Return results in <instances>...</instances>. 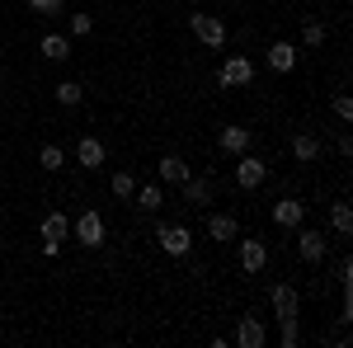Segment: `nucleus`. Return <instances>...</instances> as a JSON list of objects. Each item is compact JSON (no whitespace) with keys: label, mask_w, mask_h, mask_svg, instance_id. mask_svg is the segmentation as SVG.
Masks as SVG:
<instances>
[{"label":"nucleus","mask_w":353,"mask_h":348,"mask_svg":"<svg viewBox=\"0 0 353 348\" xmlns=\"http://www.w3.org/2000/svg\"><path fill=\"white\" fill-rule=\"evenodd\" d=\"M269 66L278 71V76H288V71L297 66V48H292V43H273L269 48Z\"/></svg>","instance_id":"dca6fc26"},{"label":"nucleus","mask_w":353,"mask_h":348,"mask_svg":"<svg viewBox=\"0 0 353 348\" xmlns=\"http://www.w3.org/2000/svg\"><path fill=\"white\" fill-rule=\"evenodd\" d=\"M250 141H254V127H221L217 132V146L226 151V156H245Z\"/></svg>","instance_id":"6e6552de"},{"label":"nucleus","mask_w":353,"mask_h":348,"mask_svg":"<svg viewBox=\"0 0 353 348\" xmlns=\"http://www.w3.org/2000/svg\"><path fill=\"white\" fill-rule=\"evenodd\" d=\"M273 221H278V226H288V231H297L301 221H306V203H297V198L273 203Z\"/></svg>","instance_id":"1a4fd4ad"},{"label":"nucleus","mask_w":353,"mask_h":348,"mask_svg":"<svg viewBox=\"0 0 353 348\" xmlns=\"http://www.w3.org/2000/svg\"><path fill=\"white\" fill-rule=\"evenodd\" d=\"M264 179H269V165L259 161V156H250V151H245L241 161H236V184H241V188H259Z\"/></svg>","instance_id":"0eeeda50"},{"label":"nucleus","mask_w":353,"mask_h":348,"mask_svg":"<svg viewBox=\"0 0 353 348\" xmlns=\"http://www.w3.org/2000/svg\"><path fill=\"white\" fill-rule=\"evenodd\" d=\"M254 81V61L250 57H226L221 61V71H217V85L221 90H241V85Z\"/></svg>","instance_id":"f03ea898"},{"label":"nucleus","mask_w":353,"mask_h":348,"mask_svg":"<svg viewBox=\"0 0 353 348\" xmlns=\"http://www.w3.org/2000/svg\"><path fill=\"white\" fill-rule=\"evenodd\" d=\"M264 264H269V245L254 240V236H250V240H241V268H245V273H259Z\"/></svg>","instance_id":"9b49d317"},{"label":"nucleus","mask_w":353,"mask_h":348,"mask_svg":"<svg viewBox=\"0 0 353 348\" xmlns=\"http://www.w3.org/2000/svg\"><path fill=\"white\" fill-rule=\"evenodd\" d=\"M292 156H297L301 165H311L316 156H321V141H316L311 132H297V136H292Z\"/></svg>","instance_id":"a211bd4d"},{"label":"nucleus","mask_w":353,"mask_h":348,"mask_svg":"<svg viewBox=\"0 0 353 348\" xmlns=\"http://www.w3.org/2000/svg\"><path fill=\"white\" fill-rule=\"evenodd\" d=\"M269 301H273V311H278V325H283V320H297L301 296H297V287H292V283H273Z\"/></svg>","instance_id":"20e7f679"},{"label":"nucleus","mask_w":353,"mask_h":348,"mask_svg":"<svg viewBox=\"0 0 353 348\" xmlns=\"http://www.w3.org/2000/svg\"><path fill=\"white\" fill-rule=\"evenodd\" d=\"M66 236H71L66 212H48V216H43V240H66Z\"/></svg>","instance_id":"f3484780"},{"label":"nucleus","mask_w":353,"mask_h":348,"mask_svg":"<svg viewBox=\"0 0 353 348\" xmlns=\"http://www.w3.org/2000/svg\"><path fill=\"white\" fill-rule=\"evenodd\" d=\"M236 344H241V348H264V344H269V334H264V325L254 320V316H245L241 329H236Z\"/></svg>","instance_id":"2eb2a0df"},{"label":"nucleus","mask_w":353,"mask_h":348,"mask_svg":"<svg viewBox=\"0 0 353 348\" xmlns=\"http://www.w3.org/2000/svg\"><path fill=\"white\" fill-rule=\"evenodd\" d=\"M179 188H184V203H189V207H203V203L212 198V174H189Z\"/></svg>","instance_id":"9d476101"},{"label":"nucleus","mask_w":353,"mask_h":348,"mask_svg":"<svg viewBox=\"0 0 353 348\" xmlns=\"http://www.w3.org/2000/svg\"><path fill=\"white\" fill-rule=\"evenodd\" d=\"M132 198H137V207H141V212H161L165 188H161V184H146V188H137Z\"/></svg>","instance_id":"412c9836"},{"label":"nucleus","mask_w":353,"mask_h":348,"mask_svg":"<svg viewBox=\"0 0 353 348\" xmlns=\"http://www.w3.org/2000/svg\"><path fill=\"white\" fill-rule=\"evenodd\" d=\"M156 240H161L165 254H174V259H184L193 249V236H189V226H156Z\"/></svg>","instance_id":"39448f33"},{"label":"nucleus","mask_w":353,"mask_h":348,"mask_svg":"<svg viewBox=\"0 0 353 348\" xmlns=\"http://www.w3.org/2000/svg\"><path fill=\"white\" fill-rule=\"evenodd\" d=\"M81 99H85V90H81V85H76V81H61V85H57V104L76 108V104H81Z\"/></svg>","instance_id":"4be33fe9"},{"label":"nucleus","mask_w":353,"mask_h":348,"mask_svg":"<svg viewBox=\"0 0 353 348\" xmlns=\"http://www.w3.org/2000/svg\"><path fill=\"white\" fill-rule=\"evenodd\" d=\"M301 43H306V48H321V43H325V24H306L301 28Z\"/></svg>","instance_id":"a878e982"},{"label":"nucleus","mask_w":353,"mask_h":348,"mask_svg":"<svg viewBox=\"0 0 353 348\" xmlns=\"http://www.w3.org/2000/svg\"><path fill=\"white\" fill-rule=\"evenodd\" d=\"M38 52L48 57V61H66V57H71V43H66L61 33H48V38L38 43Z\"/></svg>","instance_id":"aec40b11"},{"label":"nucleus","mask_w":353,"mask_h":348,"mask_svg":"<svg viewBox=\"0 0 353 348\" xmlns=\"http://www.w3.org/2000/svg\"><path fill=\"white\" fill-rule=\"evenodd\" d=\"M38 165H43V170H61V165H66V151H61V146H52V141H48V146H43V151H38Z\"/></svg>","instance_id":"b1692460"},{"label":"nucleus","mask_w":353,"mask_h":348,"mask_svg":"<svg viewBox=\"0 0 353 348\" xmlns=\"http://www.w3.org/2000/svg\"><path fill=\"white\" fill-rule=\"evenodd\" d=\"M330 108H334L339 123H353V99H349V94H334V104H330Z\"/></svg>","instance_id":"393cba45"},{"label":"nucleus","mask_w":353,"mask_h":348,"mask_svg":"<svg viewBox=\"0 0 353 348\" xmlns=\"http://www.w3.org/2000/svg\"><path fill=\"white\" fill-rule=\"evenodd\" d=\"M109 188H113V198H132V193H137V179L128 174V170H118V174L109 179Z\"/></svg>","instance_id":"5701e85b"},{"label":"nucleus","mask_w":353,"mask_h":348,"mask_svg":"<svg viewBox=\"0 0 353 348\" xmlns=\"http://www.w3.org/2000/svg\"><path fill=\"white\" fill-rule=\"evenodd\" d=\"M193 38L203 43V48H212V52H221L226 48V19L221 14H193Z\"/></svg>","instance_id":"f257e3e1"},{"label":"nucleus","mask_w":353,"mask_h":348,"mask_svg":"<svg viewBox=\"0 0 353 348\" xmlns=\"http://www.w3.org/2000/svg\"><path fill=\"white\" fill-rule=\"evenodd\" d=\"M90 28H94V19H90V14H71V33H76V38H85Z\"/></svg>","instance_id":"cd10ccee"},{"label":"nucleus","mask_w":353,"mask_h":348,"mask_svg":"<svg viewBox=\"0 0 353 348\" xmlns=\"http://www.w3.org/2000/svg\"><path fill=\"white\" fill-rule=\"evenodd\" d=\"M208 236H212V240H236V236H241V221L231 212H212L208 216Z\"/></svg>","instance_id":"f8f14e48"},{"label":"nucleus","mask_w":353,"mask_h":348,"mask_svg":"<svg viewBox=\"0 0 353 348\" xmlns=\"http://www.w3.org/2000/svg\"><path fill=\"white\" fill-rule=\"evenodd\" d=\"M33 14H61V0H28Z\"/></svg>","instance_id":"bb28decb"},{"label":"nucleus","mask_w":353,"mask_h":348,"mask_svg":"<svg viewBox=\"0 0 353 348\" xmlns=\"http://www.w3.org/2000/svg\"><path fill=\"white\" fill-rule=\"evenodd\" d=\"M330 226H334V236H344V240L353 236V207L349 203H334V207H330Z\"/></svg>","instance_id":"6ab92c4d"},{"label":"nucleus","mask_w":353,"mask_h":348,"mask_svg":"<svg viewBox=\"0 0 353 348\" xmlns=\"http://www.w3.org/2000/svg\"><path fill=\"white\" fill-rule=\"evenodd\" d=\"M156 174H161V184H184V179H189V165L179 161V156H161V161H156Z\"/></svg>","instance_id":"4468645a"},{"label":"nucleus","mask_w":353,"mask_h":348,"mask_svg":"<svg viewBox=\"0 0 353 348\" xmlns=\"http://www.w3.org/2000/svg\"><path fill=\"white\" fill-rule=\"evenodd\" d=\"M297 254L306 259V264H321V259H325V231L297 226Z\"/></svg>","instance_id":"423d86ee"},{"label":"nucleus","mask_w":353,"mask_h":348,"mask_svg":"<svg viewBox=\"0 0 353 348\" xmlns=\"http://www.w3.org/2000/svg\"><path fill=\"white\" fill-rule=\"evenodd\" d=\"M76 161H81L85 170H99V165H104V141H99V136H81V141H76Z\"/></svg>","instance_id":"ddd939ff"},{"label":"nucleus","mask_w":353,"mask_h":348,"mask_svg":"<svg viewBox=\"0 0 353 348\" xmlns=\"http://www.w3.org/2000/svg\"><path fill=\"white\" fill-rule=\"evenodd\" d=\"M71 231H76V240L90 245V249H99V245H104V236H109V231H104V216L94 212V207H85V212L76 216V226H71Z\"/></svg>","instance_id":"7ed1b4c3"}]
</instances>
